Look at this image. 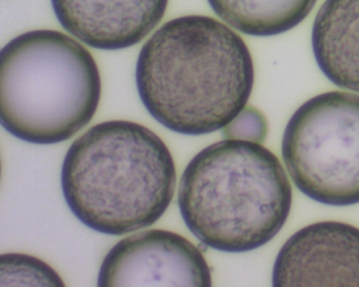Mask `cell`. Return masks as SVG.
<instances>
[{
    "instance_id": "1",
    "label": "cell",
    "mask_w": 359,
    "mask_h": 287,
    "mask_svg": "<svg viewBox=\"0 0 359 287\" xmlns=\"http://www.w3.org/2000/svg\"><path fill=\"white\" fill-rule=\"evenodd\" d=\"M135 80L157 122L201 136L224 130L245 110L255 69L235 31L209 16L187 15L165 22L144 43Z\"/></svg>"
},
{
    "instance_id": "2",
    "label": "cell",
    "mask_w": 359,
    "mask_h": 287,
    "mask_svg": "<svg viewBox=\"0 0 359 287\" xmlns=\"http://www.w3.org/2000/svg\"><path fill=\"white\" fill-rule=\"evenodd\" d=\"M176 177L173 156L156 133L133 121L109 120L73 142L60 182L67 205L83 225L123 236L163 217Z\"/></svg>"
},
{
    "instance_id": "3",
    "label": "cell",
    "mask_w": 359,
    "mask_h": 287,
    "mask_svg": "<svg viewBox=\"0 0 359 287\" xmlns=\"http://www.w3.org/2000/svg\"><path fill=\"white\" fill-rule=\"evenodd\" d=\"M292 200L276 155L259 142L232 138L197 153L178 188L188 230L222 253H248L270 242L287 222Z\"/></svg>"
},
{
    "instance_id": "4",
    "label": "cell",
    "mask_w": 359,
    "mask_h": 287,
    "mask_svg": "<svg viewBox=\"0 0 359 287\" xmlns=\"http://www.w3.org/2000/svg\"><path fill=\"white\" fill-rule=\"evenodd\" d=\"M92 54L54 30L18 35L0 53V121L28 144H62L87 127L102 98Z\"/></svg>"
},
{
    "instance_id": "5",
    "label": "cell",
    "mask_w": 359,
    "mask_h": 287,
    "mask_svg": "<svg viewBox=\"0 0 359 287\" xmlns=\"http://www.w3.org/2000/svg\"><path fill=\"white\" fill-rule=\"evenodd\" d=\"M281 156L309 198L331 206L359 203V95L327 92L302 104L283 132Z\"/></svg>"
},
{
    "instance_id": "6",
    "label": "cell",
    "mask_w": 359,
    "mask_h": 287,
    "mask_svg": "<svg viewBox=\"0 0 359 287\" xmlns=\"http://www.w3.org/2000/svg\"><path fill=\"white\" fill-rule=\"evenodd\" d=\"M98 286H211L198 247L182 234L148 230L126 237L109 251Z\"/></svg>"
},
{
    "instance_id": "7",
    "label": "cell",
    "mask_w": 359,
    "mask_h": 287,
    "mask_svg": "<svg viewBox=\"0 0 359 287\" xmlns=\"http://www.w3.org/2000/svg\"><path fill=\"white\" fill-rule=\"evenodd\" d=\"M273 286H359V228L320 221L292 234L275 259Z\"/></svg>"
},
{
    "instance_id": "8",
    "label": "cell",
    "mask_w": 359,
    "mask_h": 287,
    "mask_svg": "<svg viewBox=\"0 0 359 287\" xmlns=\"http://www.w3.org/2000/svg\"><path fill=\"white\" fill-rule=\"evenodd\" d=\"M62 28L94 49L117 51L146 38L169 0H51Z\"/></svg>"
},
{
    "instance_id": "9",
    "label": "cell",
    "mask_w": 359,
    "mask_h": 287,
    "mask_svg": "<svg viewBox=\"0 0 359 287\" xmlns=\"http://www.w3.org/2000/svg\"><path fill=\"white\" fill-rule=\"evenodd\" d=\"M312 49L333 85L359 93V0H325L313 24Z\"/></svg>"
},
{
    "instance_id": "10",
    "label": "cell",
    "mask_w": 359,
    "mask_h": 287,
    "mask_svg": "<svg viewBox=\"0 0 359 287\" xmlns=\"http://www.w3.org/2000/svg\"><path fill=\"white\" fill-rule=\"evenodd\" d=\"M317 0H208L214 13L235 30L255 37L283 34L302 24Z\"/></svg>"
},
{
    "instance_id": "11",
    "label": "cell",
    "mask_w": 359,
    "mask_h": 287,
    "mask_svg": "<svg viewBox=\"0 0 359 287\" xmlns=\"http://www.w3.org/2000/svg\"><path fill=\"white\" fill-rule=\"evenodd\" d=\"M0 285L65 286L62 276L43 260L27 253H4L0 258Z\"/></svg>"
},
{
    "instance_id": "12",
    "label": "cell",
    "mask_w": 359,
    "mask_h": 287,
    "mask_svg": "<svg viewBox=\"0 0 359 287\" xmlns=\"http://www.w3.org/2000/svg\"><path fill=\"white\" fill-rule=\"evenodd\" d=\"M226 138L259 142L266 134L264 117L253 108H245L224 129Z\"/></svg>"
}]
</instances>
